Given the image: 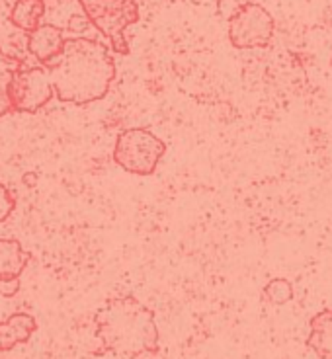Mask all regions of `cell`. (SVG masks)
I'll return each mask as SVG.
<instances>
[{
	"instance_id": "cell-1",
	"label": "cell",
	"mask_w": 332,
	"mask_h": 359,
	"mask_svg": "<svg viewBox=\"0 0 332 359\" xmlns=\"http://www.w3.org/2000/svg\"><path fill=\"white\" fill-rule=\"evenodd\" d=\"M44 67L57 100L72 106L104 100L116 81L109 47L90 37H69L63 51Z\"/></svg>"
},
{
	"instance_id": "cell-2",
	"label": "cell",
	"mask_w": 332,
	"mask_h": 359,
	"mask_svg": "<svg viewBox=\"0 0 332 359\" xmlns=\"http://www.w3.org/2000/svg\"><path fill=\"white\" fill-rule=\"evenodd\" d=\"M94 326L100 348L94 355H119L135 359L145 353H157L161 332L154 313L133 295L108 299L94 314Z\"/></svg>"
},
{
	"instance_id": "cell-3",
	"label": "cell",
	"mask_w": 332,
	"mask_h": 359,
	"mask_svg": "<svg viewBox=\"0 0 332 359\" xmlns=\"http://www.w3.org/2000/svg\"><path fill=\"white\" fill-rule=\"evenodd\" d=\"M88 24L98 29L112 45L116 55H129L131 47L126 39V29L139 22L137 0H79Z\"/></svg>"
},
{
	"instance_id": "cell-4",
	"label": "cell",
	"mask_w": 332,
	"mask_h": 359,
	"mask_svg": "<svg viewBox=\"0 0 332 359\" xmlns=\"http://www.w3.org/2000/svg\"><path fill=\"white\" fill-rule=\"evenodd\" d=\"M164 154L166 143L143 127L121 131L114 147V162L135 176H153Z\"/></svg>"
},
{
	"instance_id": "cell-5",
	"label": "cell",
	"mask_w": 332,
	"mask_h": 359,
	"mask_svg": "<svg viewBox=\"0 0 332 359\" xmlns=\"http://www.w3.org/2000/svg\"><path fill=\"white\" fill-rule=\"evenodd\" d=\"M276 29L274 16L258 2H244L229 18V41L237 49H264Z\"/></svg>"
},
{
	"instance_id": "cell-6",
	"label": "cell",
	"mask_w": 332,
	"mask_h": 359,
	"mask_svg": "<svg viewBox=\"0 0 332 359\" xmlns=\"http://www.w3.org/2000/svg\"><path fill=\"white\" fill-rule=\"evenodd\" d=\"M55 96V90L47 79L44 65L39 67H20L14 72L10 86L12 108L18 114H37Z\"/></svg>"
},
{
	"instance_id": "cell-7",
	"label": "cell",
	"mask_w": 332,
	"mask_h": 359,
	"mask_svg": "<svg viewBox=\"0 0 332 359\" xmlns=\"http://www.w3.org/2000/svg\"><path fill=\"white\" fill-rule=\"evenodd\" d=\"M65 32L61 27L53 24H41V26L27 34V51L34 55L41 65H47L53 61L57 55L63 51Z\"/></svg>"
},
{
	"instance_id": "cell-8",
	"label": "cell",
	"mask_w": 332,
	"mask_h": 359,
	"mask_svg": "<svg viewBox=\"0 0 332 359\" xmlns=\"http://www.w3.org/2000/svg\"><path fill=\"white\" fill-rule=\"evenodd\" d=\"M37 330V320L27 313H14L0 323V351H12L26 344Z\"/></svg>"
},
{
	"instance_id": "cell-9",
	"label": "cell",
	"mask_w": 332,
	"mask_h": 359,
	"mask_svg": "<svg viewBox=\"0 0 332 359\" xmlns=\"http://www.w3.org/2000/svg\"><path fill=\"white\" fill-rule=\"evenodd\" d=\"M27 264L29 254L16 238H0V283L20 281Z\"/></svg>"
},
{
	"instance_id": "cell-10",
	"label": "cell",
	"mask_w": 332,
	"mask_h": 359,
	"mask_svg": "<svg viewBox=\"0 0 332 359\" xmlns=\"http://www.w3.org/2000/svg\"><path fill=\"white\" fill-rule=\"evenodd\" d=\"M307 348L319 359H332V309H324L309 320Z\"/></svg>"
},
{
	"instance_id": "cell-11",
	"label": "cell",
	"mask_w": 332,
	"mask_h": 359,
	"mask_svg": "<svg viewBox=\"0 0 332 359\" xmlns=\"http://www.w3.org/2000/svg\"><path fill=\"white\" fill-rule=\"evenodd\" d=\"M45 16L44 0H16L10 10V22L22 32H34L41 26V20Z\"/></svg>"
},
{
	"instance_id": "cell-12",
	"label": "cell",
	"mask_w": 332,
	"mask_h": 359,
	"mask_svg": "<svg viewBox=\"0 0 332 359\" xmlns=\"http://www.w3.org/2000/svg\"><path fill=\"white\" fill-rule=\"evenodd\" d=\"M20 67H24V61L14 59L0 49V117L14 111L12 100H10V86L14 81V72L18 71Z\"/></svg>"
},
{
	"instance_id": "cell-13",
	"label": "cell",
	"mask_w": 332,
	"mask_h": 359,
	"mask_svg": "<svg viewBox=\"0 0 332 359\" xmlns=\"http://www.w3.org/2000/svg\"><path fill=\"white\" fill-rule=\"evenodd\" d=\"M264 297L268 299V303H272V305H288L289 301L293 299V285L284 278L270 279L268 283L264 285Z\"/></svg>"
},
{
	"instance_id": "cell-14",
	"label": "cell",
	"mask_w": 332,
	"mask_h": 359,
	"mask_svg": "<svg viewBox=\"0 0 332 359\" xmlns=\"http://www.w3.org/2000/svg\"><path fill=\"white\" fill-rule=\"evenodd\" d=\"M16 209V198L4 184H0V223H4Z\"/></svg>"
},
{
	"instance_id": "cell-15",
	"label": "cell",
	"mask_w": 332,
	"mask_h": 359,
	"mask_svg": "<svg viewBox=\"0 0 332 359\" xmlns=\"http://www.w3.org/2000/svg\"><path fill=\"white\" fill-rule=\"evenodd\" d=\"M22 283L20 281H6V283H0V295L2 297H14L18 295Z\"/></svg>"
},
{
	"instance_id": "cell-16",
	"label": "cell",
	"mask_w": 332,
	"mask_h": 359,
	"mask_svg": "<svg viewBox=\"0 0 332 359\" xmlns=\"http://www.w3.org/2000/svg\"><path fill=\"white\" fill-rule=\"evenodd\" d=\"M331 67H332V57H331Z\"/></svg>"
}]
</instances>
